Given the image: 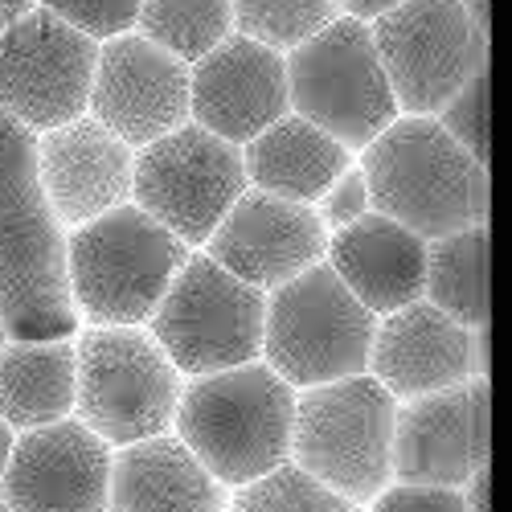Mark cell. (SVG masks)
I'll list each match as a JSON object with an SVG mask.
<instances>
[{"label":"cell","instance_id":"1","mask_svg":"<svg viewBox=\"0 0 512 512\" xmlns=\"http://www.w3.org/2000/svg\"><path fill=\"white\" fill-rule=\"evenodd\" d=\"M0 320L13 340L74 336L66 234L37 181V136L0 111Z\"/></svg>","mask_w":512,"mask_h":512},{"label":"cell","instance_id":"2","mask_svg":"<svg viewBox=\"0 0 512 512\" xmlns=\"http://www.w3.org/2000/svg\"><path fill=\"white\" fill-rule=\"evenodd\" d=\"M369 205L418 238L488 226V164L463 152L435 115H398L361 148Z\"/></svg>","mask_w":512,"mask_h":512},{"label":"cell","instance_id":"3","mask_svg":"<svg viewBox=\"0 0 512 512\" xmlns=\"http://www.w3.org/2000/svg\"><path fill=\"white\" fill-rule=\"evenodd\" d=\"M295 390L263 365L205 373L185 381L177 402V439L222 488H242L291 459Z\"/></svg>","mask_w":512,"mask_h":512},{"label":"cell","instance_id":"4","mask_svg":"<svg viewBox=\"0 0 512 512\" xmlns=\"http://www.w3.org/2000/svg\"><path fill=\"white\" fill-rule=\"evenodd\" d=\"M185 259L189 246L127 201L70 230V304L91 320V328H144Z\"/></svg>","mask_w":512,"mask_h":512},{"label":"cell","instance_id":"5","mask_svg":"<svg viewBox=\"0 0 512 512\" xmlns=\"http://www.w3.org/2000/svg\"><path fill=\"white\" fill-rule=\"evenodd\" d=\"M398 398L377 377L357 373L295 394L291 463L353 504L390 488Z\"/></svg>","mask_w":512,"mask_h":512},{"label":"cell","instance_id":"6","mask_svg":"<svg viewBox=\"0 0 512 512\" xmlns=\"http://www.w3.org/2000/svg\"><path fill=\"white\" fill-rule=\"evenodd\" d=\"M377 316L365 312L328 263L308 267L267 291L263 365H271L291 390L369 373Z\"/></svg>","mask_w":512,"mask_h":512},{"label":"cell","instance_id":"7","mask_svg":"<svg viewBox=\"0 0 512 512\" xmlns=\"http://www.w3.org/2000/svg\"><path fill=\"white\" fill-rule=\"evenodd\" d=\"M78 422L107 447L173 431L185 381L148 328H87L78 340Z\"/></svg>","mask_w":512,"mask_h":512},{"label":"cell","instance_id":"8","mask_svg":"<svg viewBox=\"0 0 512 512\" xmlns=\"http://www.w3.org/2000/svg\"><path fill=\"white\" fill-rule=\"evenodd\" d=\"M291 115L316 123L349 152L369 148L398 119V103L377 62L369 25L340 13L283 54Z\"/></svg>","mask_w":512,"mask_h":512},{"label":"cell","instance_id":"9","mask_svg":"<svg viewBox=\"0 0 512 512\" xmlns=\"http://www.w3.org/2000/svg\"><path fill=\"white\" fill-rule=\"evenodd\" d=\"M267 291L242 283L209 254H189L148 320L152 340L185 377L238 369L263 357Z\"/></svg>","mask_w":512,"mask_h":512},{"label":"cell","instance_id":"10","mask_svg":"<svg viewBox=\"0 0 512 512\" xmlns=\"http://www.w3.org/2000/svg\"><path fill=\"white\" fill-rule=\"evenodd\" d=\"M369 37L398 115H439L463 82L488 66V33L459 0H402L369 21Z\"/></svg>","mask_w":512,"mask_h":512},{"label":"cell","instance_id":"11","mask_svg":"<svg viewBox=\"0 0 512 512\" xmlns=\"http://www.w3.org/2000/svg\"><path fill=\"white\" fill-rule=\"evenodd\" d=\"M246 189L242 148L197 123L152 140L132 164V205H140L185 246H205Z\"/></svg>","mask_w":512,"mask_h":512},{"label":"cell","instance_id":"12","mask_svg":"<svg viewBox=\"0 0 512 512\" xmlns=\"http://www.w3.org/2000/svg\"><path fill=\"white\" fill-rule=\"evenodd\" d=\"M95 58L99 41L50 9H29L0 33V111L33 136L87 115Z\"/></svg>","mask_w":512,"mask_h":512},{"label":"cell","instance_id":"13","mask_svg":"<svg viewBox=\"0 0 512 512\" xmlns=\"http://www.w3.org/2000/svg\"><path fill=\"white\" fill-rule=\"evenodd\" d=\"M87 115L132 152L189 123V66L140 33L99 46Z\"/></svg>","mask_w":512,"mask_h":512},{"label":"cell","instance_id":"14","mask_svg":"<svg viewBox=\"0 0 512 512\" xmlns=\"http://www.w3.org/2000/svg\"><path fill=\"white\" fill-rule=\"evenodd\" d=\"M488 381L422 394L398 406L390 467L398 484L463 488L488 467Z\"/></svg>","mask_w":512,"mask_h":512},{"label":"cell","instance_id":"15","mask_svg":"<svg viewBox=\"0 0 512 512\" xmlns=\"http://www.w3.org/2000/svg\"><path fill=\"white\" fill-rule=\"evenodd\" d=\"M111 447L78 418L21 431L0 476L13 512H107Z\"/></svg>","mask_w":512,"mask_h":512},{"label":"cell","instance_id":"16","mask_svg":"<svg viewBox=\"0 0 512 512\" xmlns=\"http://www.w3.org/2000/svg\"><path fill=\"white\" fill-rule=\"evenodd\" d=\"M324 246H328V230L316 205L246 189L218 222V230L209 234L205 254L242 283L275 291L287 279L324 263Z\"/></svg>","mask_w":512,"mask_h":512},{"label":"cell","instance_id":"17","mask_svg":"<svg viewBox=\"0 0 512 512\" xmlns=\"http://www.w3.org/2000/svg\"><path fill=\"white\" fill-rule=\"evenodd\" d=\"M291 111L283 54L230 33L189 66V123L242 148Z\"/></svg>","mask_w":512,"mask_h":512},{"label":"cell","instance_id":"18","mask_svg":"<svg viewBox=\"0 0 512 512\" xmlns=\"http://www.w3.org/2000/svg\"><path fill=\"white\" fill-rule=\"evenodd\" d=\"M136 152L91 115L37 136V181L54 218L70 230L132 201Z\"/></svg>","mask_w":512,"mask_h":512},{"label":"cell","instance_id":"19","mask_svg":"<svg viewBox=\"0 0 512 512\" xmlns=\"http://www.w3.org/2000/svg\"><path fill=\"white\" fill-rule=\"evenodd\" d=\"M369 377H377L398 402L439 394L480 377L476 365V328H463L435 304H406L381 316L373 328Z\"/></svg>","mask_w":512,"mask_h":512},{"label":"cell","instance_id":"20","mask_svg":"<svg viewBox=\"0 0 512 512\" xmlns=\"http://www.w3.org/2000/svg\"><path fill=\"white\" fill-rule=\"evenodd\" d=\"M324 263L353 291V300L365 312L390 316V312L422 300L426 238L398 226L386 213L369 209L365 218L328 234Z\"/></svg>","mask_w":512,"mask_h":512},{"label":"cell","instance_id":"21","mask_svg":"<svg viewBox=\"0 0 512 512\" xmlns=\"http://www.w3.org/2000/svg\"><path fill=\"white\" fill-rule=\"evenodd\" d=\"M107 512H226V488L177 435H156L111 455Z\"/></svg>","mask_w":512,"mask_h":512},{"label":"cell","instance_id":"22","mask_svg":"<svg viewBox=\"0 0 512 512\" xmlns=\"http://www.w3.org/2000/svg\"><path fill=\"white\" fill-rule=\"evenodd\" d=\"M349 164H353V152L345 144H336L316 123L291 111L275 119L250 144H242L246 185L283 201H300V205H316Z\"/></svg>","mask_w":512,"mask_h":512},{"label":"cell","instance_id":"23","mask_svg":"<svg viewBox=\"0 0 512 512\" xmlns=\"http://www.w3.org/2000/svg\"><path fill=\"white\" fill-rule=\"evenodd\" d=\"M78 349L74 340H9L0 349V418L13 431H37L74 414Z\"/></svg>","mask_w":512,"mask_h":512},{"label":"cell","instance_id":"24","mask_svg":"<svg viewBox=\"0 0 512 512\" xmlns=\"http://www.w3.org/2000/svg\"><path fill=\"white\" fill-rule=\"evenodd\" d=\"M422 300L463 328L488 324V226H467L426 242Z\"/></svg>","mask_w":512,"mask_h":512},{"label":"cell","instance_id":"25","mask_svg":"<svg viewBox=\"0 0 512 512\" xmlns=\"http://www.w3.org/2000/svg\"><path fill=\"white\" fill-rule=\"evenodd\" d=\"M136 29L164 54L193 66L234 33V13L230 0H144Z\"/></svg>","mask_w":512,"mask_h":512},{"label":"cell","instance_id":"26","mask_svg":"<svg viewBox=\"0 0 512 512\" xmlns=\"http://www.w3.org/2000/svg\"><path fill=\"white\" fill-rule=\"evenodd\" d=\"M230 13L242 37L287 54L336 21L340 5L336 0H230Z\"/></svg>","mask_w":512,"mask_h":512},{"label":"cell","instance_id":"27","mask_svg":"<svg viewBox=\"0 0 512 512\" xmlns=\"http://www.w3.org/2000/svg\"><path fill=\"white\" fill-rule=\"evenodd\" d=\"M230 508L234 512H365L361 504L332 492L328 484L308 476L304 467H295L291 459L271 467L267 476L234 488Z\"/></svg>","mask_w":512,"mask_h":512},{"label":"cell","instance_id":"28","mask_svg":"<svg viewBox=\"0 0 512 512\" xmlns=\"http://www.w3.org/2000/svg\"><path fill=\"white\" fill-rule=\"evenodd\" d=\"M435 119L463 152H472L480 164H488V74L463 82Z\"/></svg>","mask_w":512,"mask_h":512},{"label":"cell","instance_id":"29","mask_svg":"<svg viewBox=\"0 0 512 512\" xmlns=\"http://www.w3.org/2000/svg\"><path fill=\"white\" fill-rule=\"evenodd\" d=\"M37 5L74 25L78 33H87L91 41H111L136 29L144 0H37Z\"/></svg>","mask_w":512,"mask_h":512},{"label":"cell","instance_id":"30","mask_svg":"<svg viewBox=\"0 0 512 512\" xmlns=\"http://www.w3.org/2000/svg\"><path fill=\"white\" fill-rule=\"evenodd\" d=\"M365 512H467L459 488L435 484H390L381 488Z\"/></svg>","mask_w":512,"mask_h":512},{"label":"cell","instance_id":"31","mask_svg":"<svg viewBox=\"0 0 512 512\" xmlns=\"http://www.w3.org/2000/svg\"><path fill=\"white\" fill-rule=\"evenodd\" d=\"M373 205H369V189H365V177H361V168L357 164H349L345 173L336 177V185L320 197V222H324V230L332 234V230H340V226H349V222H357V218H365Z\"/></svg>","mask_w":512,"mask_h":512},{"label":"cell","instance_id":"32","mask_svg":"<svg viewBox=\"0 0 512 512\" xmlns=\"http://www.w3.org/2000/svg\"><path fill=\"white\" fill-rule=\"evenodd\" d=\"M336 5H340V13H345V17H357V21H377L381 13H390V9H398L402 5V0H336Z\"/></svg>","mask_w":512,"mask_h":512},{"label":"cell","instance_id":"33","mask_svg":"<svg viewBox=\"0 0 512 512\" xmlns=\"http://www.w3.org/2000/svg\"><path fill=\"white\" fill-rule=\"evenodd\" d=\"M463 508L467 512H488V492H492V476H488V467H480V472L467 480L463 488Z\"/></svg>","mask_w":512,"mask_h":512},{"label":"cell","instance_id":"34","mask_svg":"<svg viewBox=\"0 0 512 512\" xmlns=\"http://www.w3.org/2000/svg\"><path fill=\"white\" fill-rule=\"evenodd\" d=\"M29 9H37V0H0V33H5L13 21H21Z\"/></svg>","mask_w":512,"mask_h":512},{"label":"cell","instance_id":"35","mask_svg":"<svg viewBox=\"0 0 512 512\" xmlns=\"http://www.w3.org/2000/svg\"><path fill=\"white\" fill-rule=\"evenodd\" d=\"M13 426L5 422V418H0V476H5V467H9V455H13Z\"/></svg>","mask_w":512,"mask_h":512},{"label":"cell","instance_id":"36","mask_svg":"<svg viewBox=\"0 0 512 512\" xmlns=\"http://www.w3.org/2000/svg\"><path fill=\"white\" fill-rule=\"evenodd\" d=\"M459 5H463V13H467V17H472V21L488 33V0H459Z\"/></svg>","mask_w":512,"mask_h":512},{"label":"cell","instance_id":"37","mask_svg":"<svg viewBox=\"0 0 512 512\" xmlns=\"http://www.w3.org/2000/svg\"><path fill=\"white\" fill-rule=\"evenodd\" d=\"M9 345V332H5V320H0V349Z\"/></svg>","mask_w":512,"mask_h":512},{"label":"cell","instance_id":"38","mask_svg":"<svg viewBox=\"0 0 512 512\" xmlns=\"http://www.w3.org/2000/svg\"><path fill=\"white\" fill-rule=\"evenodd\" d=\"M0 512H13V508H9V504H5V500H0Z\"/></svg>","mask_w":512,"mask_h":512}]
</instances>
